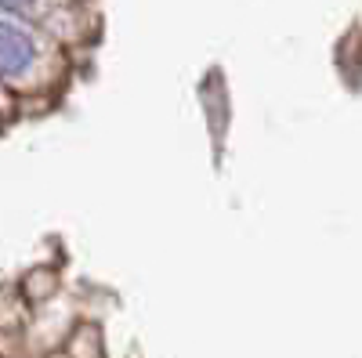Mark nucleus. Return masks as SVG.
<instances>
[{
  "label": "nucleus",
  "mask_w": 362,
  "mask_h": 358,
  "mask_svg": "<svg viewBox=\"0 0 362 358\" xmlns=\"http://www.w3.org/2000/svg\"><path fill=\"white\" fill-rule=\"evenodd\" d=\"M62 44L33 29L25 18L0 15V87H8L15 98L44 95L47 87L62 80Z\"/></svg>",
  "instance_id": "nucleus-1"
},
{
  "label": "nucleus",
  "mask_w": 362,
  "mask_h": 358,
  "mask_svg": "<svg viewBox=\"0 0 362 358\" xmlns=\"http://www.w3.org/2000/svg\"><path fill=\"white\" fill-rule=\"evenodd\" d=\"M44 8V0H0V15H11V18H25L33 22Z\"/></svg>",
  "instance_id": "nucleus-2"
}]
</instances>
